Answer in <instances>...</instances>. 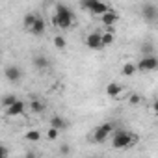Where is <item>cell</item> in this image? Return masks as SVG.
Returning a JSON list of instances; mask_svg holds the SVG:
<instances>
[{
	"mask_svg": "<svg viewBox=\"0 0 158 158\" xmlns=\"http://www.w3.org/2000/svg\"><path fill=\"white\" fill-rule=\"evenodd\" d=\"M73 21H74V15H73V11L69 10V6L58 4V6H56V13H54V17H52V24L58 26V28H61V30H67V28H71Z\"/></svg>",
	"mask_w": 158,
	"mask_h": 158,
	"instance_id": "1",
	"label": "cell"
},
{
	"mask_svg": "<svg viewBox=\"0 0 158 158\" xmlns=\"http://www.w3.org/2000/svg\"><path fill=\"white\" fill-rule=\"evenodd\" d=\"M80 6H82V10L89 11L91 15H99V17H101V15H104L106 11H110L108 4H106V2H102V0H82Z\"/></svg>",
	"mask_w": 158,
	"mask_h": 158,
	"instance_id": "2",
	"label": "cell"
},
{
	"mask_svg": "<svg viewBox=\"0 0 158 158\" xmlns=\"http://www.w3.org/2000/svg\"><path fill=\"white\" fill-rule=\"evenodd\" d=\"M134 141H136V138H134L130 132H127V130H119V132H115V136H114L112 147H114V149H128Z\"/></svg>",
	"mask_w": 158,
	"mask_h": 158,
	"instance_id": "3",
	"label": "cell"
},
{
	"mask_svg": "<svg viewBox=\"0 0 158 158\" xmlns=\"http://www.w3.org/2000/svg\"><path fill=\"white\" fill-rule=\"evenodd\" d=\"M114 130V125L112 123H104V125H99L95 130H93V139L97 141V143H102V141H106V138L110 136V132Z\"/></svg>",
	"mask_w": 158,
	"mask_h": 158,
	"instance_id": "4",
	"label": "cell"
},
{
	"mask_svg": "<svg viewBox=\"0 0 158 158\" xmlns=\"http://www.w3.org/2000/svg\"><path fill=\"white\" fill-rule=\"evenodd\" d=\"M158 69V58L156 56H143L138 61V71L147 73V71H156Z\"/></svg>",
	"mask_w": 158,
	"mask_h": 158,
	"instance_id": "5",
	"label": "cell"
},
{
	"mask_svg": "<svg viewBox=\"0 0 158 158\" xmlns=\"http://www.w3.org/2000/svg\"><path fill=\"white\" fill-rule=\"evenodd\" d=\"M4 74H6V78H8L11 84H19L21 78H23V71H21V67H17V65H8L6 71H4Z\"/></svg>",
	"mask_w": 158,
	"mask_h": 158,
	"instance_id": "6",
	"label": "cell"
},
{
	"mask_svg": "<svg viewBox=\"0 0 158 158\" xmlns=\"http://www.w3.org/2000/svg\"><path fill=\"white\" fill-rule=\"evenodd\" d=\"M86 45H88L89 48H93V50L102 48V47H104V45H102V34H99V32H91V34L86 37Z\"/></svg>",
	"mask_w": 158,
	"mask_h": 158,
	"instance_id": "7",
	"label": "cell"
},
{
	"mask_svg": "<svg viewBox=\"0 0 158 158\" xmlns=\"http://www.w3.org/2000/svg\"><path fill=\"white\" fill-rule=\"evenodd\" d=\"M24 112H26V104L23 101H17L15 104H11L10 108H6V115H10V117H19Z\"/></svg>",
	"mask_w": 158,
	"mask_h": 158,
	"instance_id": "8",
	"label": "cell"
},
{
	"mask_svg": "<svg viewBox=\"0 0 158 158\" xmlns=\"http://www.w3.org/2000/svg\"><path fill=\"white\" fill-rule=\"evenodd\" d=\"M141 15H143L145 21H154L156 15H158V10H156V6H152V4H145V6L141 8Z\"/></svg>",
	"mask_w": 158,
	"mask_h": 158,
	"instance_id": "9",
	"label": "cell"
},
{
	"mask_svg": "<svg viewBox=\"0 0 158 158\" xmlns=\"http://www.w3.org/2000/svg\"><path fill=\"white\" fill-rule=\"evenodd\" d=\"M101 21H102V24H104V26H114V24L119 21V15H117L115 11H112V10H110V11H106L104 15H101Z\"/></svg>",
	"mask_w": 158,
	"mask_h": 158,
	"instance_id": "10",
	"label": "cell"
},
{
	"mask_svg": "<svg viewBox=\"0 0 158 158\" xmlns=\"http://www.w3.org/2000/svg\"><path fill=\"white\" fill-rule=\"evenodd\" d=\"M121 91H123V88H121V84H117V82H110V84L106 86V95H108L110 99L119 97V95H121Z\"/></svg>",
	"mask_w": 158,
	"mask_h": 158,
	"instance_id": "11",
	"label": "cell"
},
{
	"mask_svg": "<svg viewBox=\"0 0 158 158\" xmlns=\"http://www.w3.org/2000/svg\"><path fill=\"white\" fill-rule=\"evenodd\" d=\"M32 63H34V67H35V69H39V71H45V69H48V65H50V61H48L45 56H41V54L34 56Z\"/></svg>",
	"mask_w": 158,
	"mask_h": 158,
	"instance_id": "12",
	"label": "cell"
},
{
	"mask_svg": "<svg viewBox=\"0 0 158 158\" xmlns=\"http://www.w3.org/2000/svg\"><path fill=\"white\" fill-rule=\"evenodd\" d=\"M30 34H34V35H43L45 34V19L43 17H37L35 24L30 28Z\"/></svg>",
	"mask_w": 158,
	"mask_h": 158,
	"instance_id": "13",
	"label": "cell"
},
{
	"mask_svg": "<svg viewBox=\"0 0 158 158\" xmlns=\"http://www.w3.org/2000/svg\"><path fill=\"white\" fill-rule=\"evenodd\" d=\"M50 127H54V128H58V130H65V128L69 127V123H67V119H63L61 115H54V117L50 119Z\"/></svg>",
	"mask_w": 158,
	"mask_h": 158,
	"instance_id": "14",
	"label": "cell"
},
{
	"mask_svg": "<svg viewBox=\"0 0 158 158\" xmlns=\"http://www.w3.org/2000/svg\"><path fill=\"white\" fill-rule=\"evenodd\" d=\"M136 71H138V63H134V61H127V63L123 65V69H121V73H123L125 76H132Z\"/></svg>",
	"mask_w": 158,
	"mask_h": 158,
	"instance_id": "15",
	"label": "cell"
},
{
	"mask_svg": "<svg viewBox=\"0 0 158 158\" xmlns=\"http://www.w3.org/2000/svg\"><path fill=\"white\" fill-rule=\"evenodd\" d=\"M37 17H39V15H35V13H26V15H24V19H23V24H24V28H26V30H30V28L35 24Z\"/></svg>",
	"mask_w": 158,
	"mask_h": 158,
	"instance_id": "16",
	"label": "cell"
},
{
	"mask_svg": "<svg viewBox=\"0 0 158 158\" xmlns=\"http://www.w3.org/2000/svg\"><path fill=\"white\" fill-rule=\"evenodd\" d=\"M30 112H32V114H41V112H45V104L34 99V101L30 102Z\"/></svg>",
	"mask_w": 158,
	"mask_h": 158,
	"instance_id": "17",
	"label": "cell"
},
{
	"mask_svg": "<svg viewBox=\"0 0 158 158\" xmlns=\"http://www.w3.org/2000/svg\"><path fill=\"white\" fill-rule=\"evenodd\" d=\"M141 54H143V56H154V45L145 41V43L141 45Z\"/></svg>",
	"mask_w": 158,
	"mask_h": 158,
	"instance_id": "18",
	"label": "cell"
},
{
	"mask_svg": "<svg viewBox=\"0 0 158 158\" xmlns=\"http://www.w3.org/2000/svg\"><path fill=\"white\" fill-rule=\"evenodd\" d=\"M17 101H19V99H17L15 95H11V93H10V95H4L2 104H4V108H10V106H11V104H15Z\"/></svg>",
	"mask_w": 158,
	"mask_h": 158,
	"instance_id": "19",
	"label": "cell"
},
{
	"mask_svg": "<svg viewBox=\"0 0 158 158\" xmlns=\"http://www.w3.org/2000/svg\"><path fill=\"white\" fill-rule=\"evenodd\" d=\"M114 39H115L114 32H104V34H102V45H104V47H106V45H112Z\"/></svg>",
	"mask_w": 158,
	"mask_h": 158,
	"instance_id": "20",
	"label": "cell"
},
{
	"mask_svg": "<svg viewBox=\"0 0 158 158\" xmlns=\"http://www.w3.org/2000/svg\"><path fill=\"white\" fill-rule=\"evenodd\" d=\"M54 47H56V48H60V50H63V48L67 47V41H65V37H61V35H56V37H54Z\"/></svg>",
	"mask_w": 158,
	"mask_h": 158,
	"instance_id": "21",
	"label": "cell"
},
{
	"mask_svg": "<svg viewBox=\"0 0 158 158\" xmlns=\"http://www.w3.org/2000/svg\"><path fill=\"white\" fill-rule=\"evenodd\" d=\"M26 139H28V141H39V139H41V134H39L37 130H28V132H26Z\"/></svg>",
	"mask_w": 158,
	"mask_h": 158,
	"instance_id": "22",
	"label": "cell"
},
{
	"mask_svg": "<svg viewBox=\"0 0 158 158\" xmlns=\"http://www.w3.org/2000/svg\"><path fill=\"white\" fill-rule=\"evenodd\" d=\"M60 132H61V130H58V128H54V127H50V128L47 130V138L54 141V139H56V138L60 136Z\"/></svg>",
	"mask_w": 158,
	"mask_h": 158,
	"instance_id": "23",
	"label": "cell"
},
{
	"mask_svg": "<svg viewBox=\"0 0 158 158\" xmlns=\"http://www.w3.org/2000/svg\"><path fill=\"white\" fill-rule=\"evenodd\" d=\"M128 102H130V104H139V102H141V97L136 95V93H132V95L128 97Z\"/></svg>",
	"mask_w": 158,
	"mask_h": 158,
	"instance_id": "24",
	"label": "cell"
},
{
	"mask_svg": "<svg viewBox=\"0 0 158 158\" xmlns=\"http://www.w3.org/2000/svg\"><path fill=\"white\" fill-rule=\"evenodd\" d=\"M69 152H71V149H69V145H67V143L60 145V154H69Z\"/></svg>",
	"mask_w": 158,
	"mask_h": 158,
	"instance_id": "25",
	"label": "cell"
},
{
	"mask_svg": "<svg viewBox=\"0 0 158 158\" xmlns=\"http://www.w3.org/2000/svg\"><path fill=\"white\" fill-rule=\"evenodd\" d=\"M152 112L158 115V99H154V102H152Z\"/></svg>",
	"mask_w": 158,
	"mask_h": 158,
	"instance_id": "26",
	"label": "cell"
}]
</instances>
